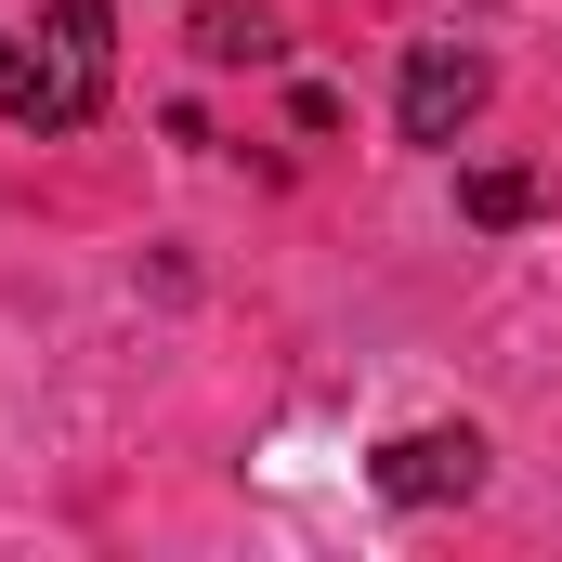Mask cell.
<instances>
[{"label": "cell", "instance_id": "2", "mask_svg": "<svg viewBox=\"0 0 562 562\" xmlns=\"http://www.w3.org/2000/svg\"><path fill=\"white\" fill-rule=\"evenodd\" d=\"M367 484H380L393 510H445V497L484 484V431L471 419H419V431H393V445L367 458Z\"/></svg>", "mask_w": 562, "mask_h": 562}, {"label": "cell", "instance_id": "5", "mask_svg": "<svg viewBox=\"0 0 562 562\" xmlns=\"http://www.w3.org/2000/svg\"><path fill=\"white\" fill-rule=\"evenodd\" d=\"M458 210H471L484 236H510V223H537V183H524V170H471V183H458Z\"/></svg>", "mask_w": 562, "mask_h": 562}, {"label": "cell", "instance_id": "4", "mask_svg": "<svg viewBox=\"0 0 562 562\" xmlns=\"http://www.w3.org/2000/svg\"><path fill=\"white\" fill-rule=\"evenodd\" d=\"M183 40H196V66H276V53H288L262 0H210V13L183 26Z\"/></svg>", "mask_w": 562, "mask_h": 562}, {"label": "cell", "instance_id": "3", "mask_svg": "<svg viewBox=\"0 0 562 562\" xmlns=\"http://www.w3.org/2000/svg\"><path fill=\"white\" fill-rule=\"evenodd\" d=\"M393 119H406V144H458L471 119H484V53H471V40H406Z\"/></svg>", "mask_w": 562, "mask_h": 562}, {"label": "cell", "instance_id": "1", "mask_svg": "<svg viewBox=\"0 0 562 562\" xmlns=\"http://www.w3.org/2000/svg\"><path fill=\"white\" fill-rule=\"evenodd\" d=\"M105 53H119L105 0H40L26 26H0V119L13 132H92L105 119Z\"/></svg>", "mask_w": 562, "mask_h": 562}]
</instances>
